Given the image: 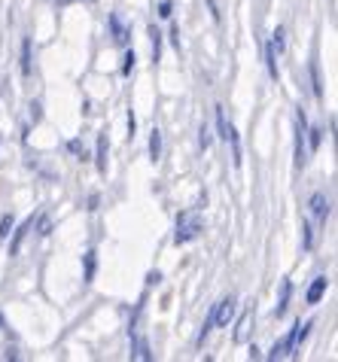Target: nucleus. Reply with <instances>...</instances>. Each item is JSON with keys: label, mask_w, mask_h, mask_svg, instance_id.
<instances>
[{"label": "nucleus", "mask_w": 338, "mask_h": 362, "mask_svg": "<svg viewBox=\"0 0 338 362\" xmlns=\"http://www.w3.org/2000/svg\"><path fill=\"white\" fill-rule=\"evenodd\" d=\"M92 274H95V253H88L86 256V280H92Z\"/></svg>", "instance_id": "6ab92c4d"}, {"label": "nucleus", "mask_w": 338, "mask_h": 362, "mask_svg": "<svg viewBox=\"0 0 338 362\" xmlns=\"http://www.w3.org/2000/svg\"><path fill=\"white\" fill-rule=\"evenodd\" d=\"M311 83H314V95L320 98L323 95V86H320V67H317V62H311Z\"/></svg>", "instance_id": "2eb2a0df"}, {"label": "nucleus", "mask_w": 338, "mask_h": 362, "mask_svg": "<svg viewBox=\"0 0 338 362\" xmlns=\"http://www.w3.org/2000/svg\"><path fill=\"white\" fill-rule=\"evenodd\" d=\"M311 216L317 219V223H326V216H330V201H326L323 192H317L311 198Z\"/></svg>", "instance_id": "20e7f679"}, {"label": "nucleus", "mask_w": 338, "mask_h": 362, "mask_svg": "<svg viewBox=\"0 0 338 362\" xmlns=\"http://www.w3.org/2000/svg\"><path fill=\"white\" fill-rule=\"evenodd\" d=\"M323 293H326V277H317L314 284H311V289H308V305H317V301L323 298Z\"/></svg>", "instance_id": "6e6552de"}, {"label": "nucleus", "mask_w": 338, "mask_h": 362, "mask_svg": "<svg viewBox=\"0 0 338 362\" xmlns=\"http://www.w3.org/2000/svg\"><path fill=\"white\" fill-rule=\"evenodd\" d=\"M216 125H220V137L226 140L228 137V128H232V125L226 122V110L223 107H216Z\"/></svg>", "instance_id": "ddd939ff"}, {"label": "nucleus", "mask_w": 338, "mask_h": 362, "mask_svg": "<svg viewBox=\"0 0 338 362\" xmlns=\"http://www.w3.org/2000/svg\"><path fill=\"white\" fill-rule=\"evenodd\" d=\"M290 293H293V284L284 280L281 284V298H277V308H274V317H284L286 314V301H290Z\"/></svg>", "instance_id": "1a4fd4ad"}, {"label": "nucleus", "mask_w": 338, "mask_h": 362, "mask_svg": "<svg viewBox=\"0 0 338 362\" xmlns=\"http://www.w3.org/2000/svg\"><path fill=\"white\" fill-rule=\"evenodd\" d=\"M158 156H162V132H158V128H153V134H150V158L156 162Z\"/></svg>", "instance_id": "9d476101"}, {"label": "nucleus", "mask_w": 338, "mask_h": 362, "mask_svg": "<svg viewBox=\"0 0 338 362\" xmlns=\"http://www.w3.org/2000/svg\"><path fill=\"white\" fill-rule=\"evenodd\" d=\"M134 113H128V137H134Z\"/></svg>", "instance_id": "5701e85b"}, {"label": "nucleus", "mask_w": 338, "mask_h": 362, "mask_svg": "<svg viewBox=\"0 0 338 362\" xmlns=\"http://www.w3.org/2000/svg\"><path fill=\"white\" fill-rule=\"evenodd\" d=\"M58 4H74V0H58Z\"/></svg>", "instance_id": "b1692460"}, {"label": "nucleus", "mask_w": 338, "mask_h": 362, "mask_svg": "<svg viewBox=\"0 0 338 362\" xmlns=\"http://www.w3.org/2000/svg\"><path fill=\"white\" fill-rule=\"evenodd\" d=\"M22 74L25 76L31 74V40H25L22 43Z\"/></svg>", "instance_id": "f8f14e48"}, {"label": "nucleus", "mask_w": 338, "mask_h": 362, "mask_svg": "<svg viewBox=\"0 0 338 362\" xmlns=\"http://www.w3.org/2000/svg\"><path fill=\"white\" fill-rule=\"evenodd\" d=\"M9 231H13V216H4V219H0V240H6V235H9Z\"/></svg>", "instance_id": "f3484780"}, {"label": "nucleus", "mask_w": 338, "mask_h": 362, "mask_svg": "<svg viewBox=\"0 0 338 362\" xmlns=\"http://www.w3.org/2000/svg\"><path fill=\"white\" fill-rule=\"evenodd\" d=\"M158 16H162V18L171 16V4H168V0H162V4H158Z\"/></svg>", "instance_id": "412c9836"}, {"label": "nucleus", "mask_w": 338, "mask_h": 362, "mask_svg": "<svg viewBox=\"0 0 338 362\" xmlns=\"http://www.w3.org/2000/svg\"><path fill=\"white\" fill-rule=\"evenodd\" d=\"M305 137H308V122H305V113H302V107H299V113H296V168H302L308 162Z\"/></svg>", "instance_id": "f03ea898"}, {"label": "nucleus", "mask_w": 338, "mask_h": 362, "mask_svg": "<svg viewBox=\"0 0 338 362\" xmlns=\"http://www.w3.org/2000/svg\"><path fill=\"white\" fill-rule=\"evenodd\" d=\"M150 37H153V62H158V52H162V34L156 31V25L150 28Z\"/></svg>", "instance_id": "dca6fc26"}, {"label": "nucleus", "mask_w": 338, "mask_h": 362, "mask_svg": "<svg viewBox=\"0 0 338 362\" xmlns=\"http://www.w3.org/2000/svg\"><path fill=\"white\" fill-rule=\"evenodd\" d=\"M320 128H314V132H311V149H317V146H320Z\"/></svg>", "instance_id": "4be33fe9"}, {"label": "nucleus", "mask_w": 338, "mask_h": 362, "mask_svg": "<svg viewBox=\"0 0 338 362\" xmlns=\"http://www.w3.org/2000/svg\"><path fill=\"white\" fill-rule=\"evenodd\" d=\"M34 223H37V219H34V216H28V219H25V223H22V226H18V231H16V235H13V244H9V253H13V256L18 253V250H22V240L28 238V231H31V228H34Z\"/></svg>", "instance_id": "423d86ee"}, {"label": "nucleus", "mask_w": 338, "mask_h": 362, "mask_svg": "<svg viewBox=\"0 0 338 362\" xmlns=\"http://www.w3.org/2000/svg\"><path fill=\"white\" fill-rule=\"evenodd\" d=\"M110 31H113V43L116 46L128 43V28H125V22H122V16H119V13L110 16Z\"/></svg>", "instance_id": "39448f33"}, {"label": "nucleus", "mask_w": 338, "mask_h": 362, "mask_svg": "<svg viewBox=\"0 0 338 362\" xmlns=\"http://www.w3.org/2000/svg\"><path fill=\"white\" fill-rule=\"evenodd\" d=\"M235 317V298L228 296V298H223L220 305H214V323L216 326H228V320Z\"/></svg>", "instance_id": "7ed1b4c3"}, {"label": "nucleus", "mask_w": 338, "mask_h": 362, "mask_svg": "<svg viewBox=\"0 0 338 362\" xmlns=\"http://www.w3.org/2000/svg\"><path fill=\"white\" fill-rule=\"evenodd\" d=\"M98 170H107V137H98Z\"/></svg>", "instance_id": "9b49d317"}, {"label": "nucleus", "mask_w": 338, "mask_h": 362, "mask_svg": "<svg viewBox=\"0 0 338 362\" xmlns=\"http://www.w3.org/2000/svg\"><path fill=\"white\" fill-rule=\"evenodd\" d=\"M272 49H277V52H284V28H277V31L272 34Z\"/></svg>", "instance_id": "a211bd4d"}, {"label": "nucleus", "mask_w": 338, "mask_h": 362, "mask_svg": "<svg viewBox=\"0 0 338 362\" xmlns=\"http://www.w3.org/2000/svg\"><path fill=\"white\" fill-rule=\"evenodd\" d=\"M202 214L198 210H183L180 216H177V231H174V240L177 244H189V240H195L198 235H202Z\"/></svg>", "instance_id": "f257e3e1"}, {"label": "nucleus", "mask_w": 338, "mask_h": 362, "mask_svg": "<svg viewBox=\"0 0 338 362\" xmlns=\"http://www.w3.org/2000/svg\"><path fill=\"white\" fill-rule=\"evenodd\" d=\"M134 62H137V55H134V52H128V55H125V64H122V74H132Z\"/></svg>", "instance_id": "aec40b11"}, {"label": "nucleus", "mask_w": 338, "mask_h": 362, "mask_svg": "<svg viewBox=\"0 0 338 362\" xmlns=\"http://www.w3.org/2000/svg\"><path fill=\"white\" fill-rule=\"evenodd\" d=\"M250 326H253V310H244V317L238 320V329H235V341H247Z\"/></svg>", "instance_id": "0eeeda50"}, {"label": "nucleus", "mask_w": 338, "mask_h": 362, "mask_svg": "<svg viewBox=\"0 0 338 362\" xmlns=\"http://www.w3.org/2000/svg\"><path fill=\"white\" fill-rule=\"evenodd\" d=\"M265 64H268V76L277 79V64H274V49L265 46Z\"/></svg>", "instance_id": "4468645a"}]
</instances>
